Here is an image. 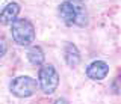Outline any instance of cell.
Instances as JSON below:
<instances>
[{"instance_id":"1","label":"cell","mask_w":121,"mask_h":104,"mask_svg":"<svg viewBox=\"0 0 121 104\" xmlns=\"http://www.w3.org/2000/svg\"><path fill=\"white\" fill-rule=\"evenodd\" d=\"M59 17L65 26L85 27L88 24V11L80 0H67L59 5Z\"/></svg>"},{"instance_id":"2","label":"cell","mask_w":121,"mask_h":104,"mask_svg":"<svg viewBox=\"0 0 121 104\" xmlns=\"http://www.w3.org/2000/svg\"><path fill=\"white\" fill-rule=\"evenodd\" d=\"M11 32H12V39L15 41V44L21 47H29L35 41V27L26 18L15 20L11 24Z\"/></svg>"},{"instance_id":"3","label":"cell","mask_w":121,"mask_h":104,"mask_svg":"<svg viewBox=\"0 0 121 104\" xmlns=\"http://www.w3.org/2000/svg\"><path fill=\"white\" fill-rule=\"evenodd\" d=\"M59 84V74L53 65H44L38 72V86L44 94L50 95L56 91Z\"/></svg>"},{"instance_id":"4","label":"cell","mask_w":121,"mask_h":104,"mask_svg":"<svg viewBox=\"0 0 121 104\" xmlns=\"http://www.w3.org/2000/svg\"><path fill=\"white\" fill-rule=\"evenodd\" d=\"M9 89L12 92V95L18 96V98H27V96H32L35 94V91L38 89V83L32 77L20 76L11 81Z\"/></svg>"},{"instance_id":"5","label":"cell","mask_w":121,"mask_h":104,"mask_svg":"<svg viewBox=\"0 0 121 104\" xmlns=\"http://www.w3.org/2000/svg\"><path fill=\"white\" fill-rule=\"evenodd\" d=\"M109 72V65L103 60H94L86 68V76L92 80H103Z\"/></svg>"},{"instance_id":"6","label":"cell","mask_w":121,"mask_h":104,"mask_svg":"<svg viewBox=\"0 0 121 104\" xmlns=\"http://www.w3.org/2000/svg\"><path fill=\"white\" fill-rule=\"evenodd\" d=\"M18 14H20V5L15 2L8 3L5 8L2 9V12H0V24H3V26L12 24L17 20Z\"/></svg>"},{"instance_id":"7","label":"cell","mask_w":121,"mask_h":104,"mask_svg":"<svg viewBox=\"0 0 121 104\" xmlns=\"http://www.w3.org/2000/svg\"><path fill=\"white\" fill-rule=\"evenodd\" d=\"M64 59H65V64L70 68H76L80 64V53H79L77 47L74 44L68 42L65 45V48H64Z\"/></svg>"},{"instance_id":"8","label":"cell","mask_w":121,"mask_h":104,"mask_svg":"<svg viewBox=\"0 0 121 104\" xmlns=\"http://www.w3.org/2000/svg\"><path fill=\"white\" fill-rule=\"evenodd\" d=\"M27 59L32 65H43L44 62V53L41 50V47H32L27 53Z\"/></svg>"},{"instance_id":"9","label":"cell","mask_w":121,"mask_h":104,"mask_svg":"<svg viewBox=\"0 0 121 104\" xmlns=\"http://www.w3.org/2000/svg\"><path fill=\"white\" fill-rule=\"evenodd\" d=\"M6 53V42L3 39H0V57H3Z\"/></svg>"},{"instance_id":"10","label":"cell","mask_w":121,"mask_h":104,"mask_svg":"<svg viewBox=\"0 0 121 104\" xmlns=\"http://www.w3.org/2000/svg\"><path fill=\"white\" fill-rule=\"evenodd\" d=\"M55 104H70L67 101V100H64V98H59V100H56L55 101Z\"/></svg>"}]
</instances>
